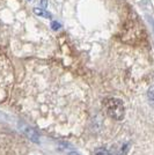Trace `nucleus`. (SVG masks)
<instances>
[{"label": "nucleus", "mask_w": 154, "mask_h": 155, "mask_svg": "<svg viewBox=\"0 0 154 155\" xmlns=\"http://www.w3.org/2000/svg\"><path fill=\"white\" fill-rule=\"evenodd\" d=\"M51 27H52V29H55V30H57V29H59V28H60V25H59L58 22H56V21H55V22L52 21Z\"/></svg>", "instance_id": "obj_5"}, {"label": "nucleus", "mask_w": 154, "mask_h": 155, "mask_svg": "<svg viewBox=\"0 0 154 155\" xmlns=\"http://www.w3.org/2000/svg\"><path fill=\"white\" fill-rule=\"evenodd\" d=\"M104 107L108 111L111 118H114L116 120H121L124 117L125 109H124V104L119 98H107L104 100Z\"/></svg>", "instance_id": "obj_1"}, {"label": "nucleus", "mask_w": 154, "mask_h": 155, "mask_svg": "<svg viewBox=\"0 0 154 155\" xmlns=\"http://www.w3.org/2000/svg\"><path fill=\"white\" fill-rule=\"evenodd\" d=\"M69 155H79V154H78V153H75V152H70V153H69Z\"/></svg>", "instance_id": "obj_7"}, {"label": "nucleus", "mask_w": 154, "mask_h": 155, "mask_svg": "<svg viewBox=\"0 0 154 155\" xmlns=\"http://www.w3.org/2000/svg\"><path fill=\"white\" fill-rule=\"evenodd\" d=\"M46 5H48L46 0H42V6H43V7H46Z\"/></svg>", "instance_id": "obj_6"}, {"label": "nucleus", "mask_w": 154, "mask_h": 155, "mask_svg": "<svg viewBox=\"0 0 154 155\" xmlns=\"http://www.w3.org/2000/svg\"><path fill=\"white\" fill-rule=\"evenodd\" d=\"M22 131H23V132H25V134L29 137L32 140L38 142V137H37V134L35 133V131H34V130H32L30 127H28V126H23Z\"/></svg>", "instance_id": "obj_2"}, {"label": "nucleus", "mask_w": 154, "mask_h": 155, "mask_svg": "<svg viewBox=\"0 0 154 155\" xmlns=\"http://www.w3.org/2000/svg\"><path fill=\"white\" fill-rule=\"evenodd\" d=\"M95 154H96V155H110V153L108 152V150H107V149H104V148H99V149H96Z\"/></svg>", "instance_id": "obj_4"}, {"label": "nucleus", "mask_w": 154, "mask_h": 155, "mask_svg": "<svg viewBox=\"0 0 154 155\" xmlns=\"http://www.w3.org/2000/svg\"><path fill=\"white\" fill-rule=\"evenodd\" d=\"M34 12H35V14L36 15H39V16H43V18H51V14L48 13L46 11H44V9H39V8H35L34 9Z\"/></svg>", "instance_id": "obj_3"}]
</instances>
